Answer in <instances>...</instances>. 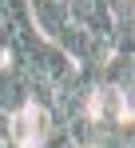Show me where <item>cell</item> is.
Returning a JSON list of instances; mask_svg holds the SVG:
<instances>
[]
</instances>
